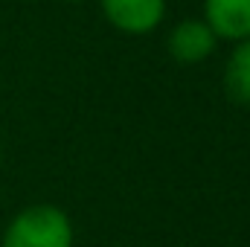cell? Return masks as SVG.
I'll return each instance as SVG.
<instances>
[{
    "label": "cell",
    "mask_w": 250,
    "mask_h": 247,
    "mask_svg": "<svg viewBox=\"0 0 250 247\" xmlns=\"http://www.w3.org/2000/svg\"><path fill=\"white\" fill-rule=\"evenodd\" d=\"M224 90L236 105H250V38L239 41L227 59Z\"/></svg>",
    "instance_id": "5"
},
{
    "label": "cell",
    "mask_w": 250,
    "mask_h": 247,
    "mask_svg": "<svg viewBox=\"0 0 250 247\" xmlns=\"http://www.w3.org/2000/svg\"><path fill=\"white\" fill-rule=\"evenodd\" d=\"M99 9L120 32L146 35L160 26L166 15V0H99Z\"/></svg>",
    "instance_id": "2"
},
{
    "label": "cell",
    "mask_w": 250,
    "mask_h": 247,
    "mask_svg": "<svg viewBox=\"0 0 250 247\" xmlns=\"http://www.w3.org/2000/svg\"><path fill=\"white\" fill-rule=\"evenodd\" d=\"M215 44H218L215 32H212L204 21H195V18L181 21V23L169 32V41H166L172 59L178 64H201L204 59L212 56Z\"/></svg>",
    "instance_id": "3"
},
{
    "label": "cell",
    "mask_w": 250,
    "mask_h": 247,
    "mask_svg": "<svg viewBox=\"0 0 250 247\" xmlns=\"http://www.w3.org/2000/svg\"><path fill=\"white\" fill-rule=\"evenodd\" d=\"M0 247H73V224L62 206L32 204L9 221Z\"/></svg>",
    "instance_id": "1"
},
{
    "label": "cell",
    "mask_w": 250,
    "mask_h": 247,
    "mask_svg": "<svg viewBox=\"0 0 250 247\" xmlns=\"http://www.w3.org/2000/svg\"><path fill=\"white\" fill-rule=\"evenodd\" d=\"M0 157H3V145H0Z\"/></svg>",
    "instance_id": "6"
},
{
    "label": "cell",
    "mask_w": 250,
    "mask_h": 247,
    "mask_svg": "<svg viewBox=\"0 0 250 247\" xmlns=\"http://www.w3.org/2000/svg\"><path fill=\"white\" fill-rule=\"evenodd\" d=\"M204 23L233 44L250 38V0H204Z\"/></svg>",
    "instance_id": "4"
}]
</instances>
